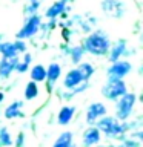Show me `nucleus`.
Segmentation results:
<instances>
[{
  "label": "nucleus",
  "instance_id": "nucleus-19",
  "mask_svg": "<svg viewBox=\"0 0 143 147\" xmlns=\"http://www.w3.org/2000/svg\"><path fill=\"white\" fill-rule=\"evenodd\" d=\"M0 54H2L3 58H16L17 51L14 48V43H9V41L0 43Z\"/></svg>",
  "mask_w": 143,
  "mask_h": 147
},
{
  "label": "nucleus",
  "instance_id": "nucleus-20",
  "mask_svg": "<svg viewBox=\"0 0 143 147\" xmlns=\"http://www.w3.org/2000/svg\"><path fill=\"white\" fill-rule=\"evenodd\" d=\"M77 71L82 74V77H83V80L88 81L89 78L94 75V72H95V67L92 66L91 63H88V61H83V63H78V66H77Z\"/></svg>",
  "mask_w": 143,
  "mask_h": 147
},
{
  "label": "nucleus",
  "instance_id": "nucleus-29",
  "mask_svg": "<svg viewBox=\"0 0 143 147\" xmlns=\"http://www.w3.org/2000/svg\"><path fill=\"white\" fill-rule=\"evenodd\" d=\"M69 147H78V146H76V144H72V146H69Z\"/></svg>",
  "mask_w": 143,
  "mask_h": 147
},
{
  "label": "nucleus",
  "instance_id": "nucleus-24",
  "mask_svg": "<svg viewBox=\"0 0 143 147\" xmlns=\"http://www.w3.org/2000/svg\"><path fill=\"white\" fill-rule=\"evenodd\" d=\"M14 71L18 72V74H25V72L29 71V66H28V64H25L22 60H18V61L16 63V69H14Z\"/></svg>",
  "mask_w": 143,
  "mask_h": 147
},
{
  "label": "nucleus",
  "instance_id": "nucleus-21",
  "mask_svg": "<svg viewBox=\"0 0 143 147\" xmlns=\"http://www.w3.org/2000/svg\"><path fill=\"white\" fill-rule=\"evenodd\" d=\"M12 142L14 140H12L11 132L8 130V127L2 126L0 127V147H11Z\"/></svg>",
  "mask_w": 143,
  "mask_h": 147
},
{
  "label": "nucleus",
  "instance_id": "nucleus-4",
  "mask_svg": "<svg viewBox=\"0 0 143 147\" xmlns=\"http://www.w3.org/2000/svg\"><path fill=\"white\" fill-rule=\"evenodd\" d=\"M128 92L125 80H114L108 78V81L101 86V95L109 101H117L120 96H123Z\"/></svg>",
  "mask_w": 143,
  "mask_h": 147
},
{
  "label": "nucleus",
  "instance_id": "nucleus-10",
  "mask_svg": "<svg viewBox=\"0 0 143 147\" xmlns=\"http://www.w3.org/2000/svg\"><path fill=\"white\" fill-rule=\"evenodd\" d=\"M62 77V66L59 63H51L46 67V83H48V90H52L54 84L60 80Z\"/></svg>",
  "mask_w": 143,
  "mask_h": 147
},
{
  "label": "nucleus",
  "instance_id": "nucleus-12",
  "mask_svg": "<svg viewBox=\"0 0 143 147\" xmlns=\"http://www.w3.org/2000/svg\"><path fill=\"white\" fill-rule=\"evenodd\" d=\"M18 61V58H2L0 60V78L2 80H8L11 77V74L16 69V63Z\"/></svg>",
  "mask_w": 143,
  "mask_h": 147
},
{
  "label": "nucleus",
  "instance_id": "nucleus-15",
  "mask_svg": "<svg viewBox=\"0 0 143 147\" xmlns=\"http://www.w3.org/2000/svg\"><path fill=\"white\" fill-rule=\"evenodd\" d=\"M29 77L31 81L34 83H43L46 80V67L43 64H34L32 67H29Z\"/></svg>",
  "mask_w": 143,
  "mask_h": 147
},
{
  "label": "nucleus",
  "instance_id": "nucleus-1",
  "mask_svg": "<svg viewBox=\"0 0 143 147\" xmlns=\"http://www.w3.org/2000/svg\"><path fill=\"white\" fill-rule=\"evenodd\" d=\"M95 127L100 130L101 136H106L109 140H117V141H123L128 135V126L126 121H118L115 117L111 115H105L101 117L99 121L95 123Z\"/></svg>",
  "mask_w": 143,
  "mask_h": 147
},
{
  "label": "nucleus",
  "instance_id": "nucleus-7",
  "mask_svg": "<svg viewBox=\"0 0 143 147\" xmlns=\"http://www.w3.org/2000/svg\"><path fill=\"white\" fill-rule=\"evenodd\" d=\"M105 115H108V109L103 103H100V101L91 103L86 109V123L89 126H95V123Z\"/></svg>",
  "mask_w": 143,
  "mask_h": 147
},
{
  "label": "nucleus",
  "instance_id": "nucleus-25",
  "mask_svg": "<svg viewBox=\"0 0 143 147\" xmlns=\"http://www.w3.org/2000/svg\"><path fill=\"white\" fill-rule=\"evenodd\" d=\"M14 48H16L17 54H18V52H22V54H25V52H26V43H25L23 40H17V41H14Z\"/></svg>",
  "mask_w": 143,
  "mask_h": 147
},
{
  "label": "nucleus",
  "instance_id": "nucleus-17",
  "mask_svg": "<svg viewBox=\"0 0 143 147\" xmlns=\"http://www.w3.org/2000/svg\"><path fill=\"white\" fill-rule=\"evenodd\" d=\"M74 133L72 132H63L57 136V140L54 141L52 147H69L74 144Z\"/></svg>",
  "mask_w": 143,
  "mask_h": 147
},
{
  "label": "nucleus",
  "instance_id": "nucleus-11",
  "mask_svg": "<svg viewBox=\"0 0 143 147\" xmlns=\"http://www.w3.org/2000/svg\"><path fill=\"white\" fill-rule=\"evenodd\" d=\"M23 101H12L11 104H8L3 110V117L6 119H16L23 117Z\"/></svg>",
  "mask_w": 143,
  "mask_h": 147
},
{
  "label": "nucleus",
  "instance_id": "nucleus-23",
  "mask_svg": "<svg viewBox=\"0 0 143 147\" xmlns=\"http://www.w3.org/2000/svg\"><path fill=\"white\" fill-rule=\"evenodd\" d=\"M140 146H142V141L134 140L131 136H126L122 141V144H118V147H140Z\"/></svg>",
  "mask_w": 143,
  "mask_h": 147
},
{
  "label": "nucleus",
  "instance_id": "nucleus-26",
  "mask_svg": "<svg viewBox=\"0 0 143 147\" xmlns=\"http://www.w3.org/2000/svg\"><path fill=\"white\" fill-rule=\"evenodd\" d=\"M12 144H16V147H25V133L20 132L16 138V141L12 142Z\"/></svg>",
  "mask_w": 143,
  "mask_h": 147
},
{
  "label": "nucleus",
  "instance_id": "nucleus-22",
  "mask_svg": "<svg viewBox=\"0 0 143 147\" xmlns=\"http://www.w3.org/2000/svg\"><path fill=\"white\" fill-rule=\"evenodd\" d=\"M83 55H85V51H83V48H80V46L69 49V58H71V61H72V63H76V64L82 63Z\"/></svg>",
  "mask_w": 143,
  "mask_h": 147
},
{
  "label": "nucleus",
  "instance_id": "nucleus-28",
  "mask_svg": "<svg viewBox=\"0 0 143 147\" xmlns=\"http://www.w3.org/2000/svg\"><path fill=\"white\" fill-rule=\"evenodd\" d=\"M3 101H5V94H3V92H0V104H2Z\"/></svg>",
  "mask_w": 143,
  "mask_h": 147
},
{
  "label": "nucleus",
  "instance_id": "nucleus-8",
  "mask_svg": "<svg viewBox=\"0 0 143 147\" xmlns=\"http://www.w3.org/2000/svg\"><path fill=\"white\" fill-rule=\"evenodd\" d=\"M100 141H101V133L95 126H88L83 130V135H82L83 147H95L100 144Z\"/></svg>",
  "mask_w": 143,
  "mask_h": 147
},
{
  "label": "nucleus",
  "instance_id": "nucleus-27",
  "mask_svg": "<svg viewBox=\"0 0 143 147\" xmlns=\"http://www.w3.org/2000/svg\"><path fill=\"white\" fill-rule=\"evenodd\" d=\"M22 61L29 66L31 61H32V55H31V54H28V52H25V55H23V60H22Z\"/></svg>",
  "mask_w": 143,
  "mask_h": 147
},
{
  "label": "nucleus",
  "instance_id": "nucleus-9",
  "mask_svg": "<svg viewBox=\"0 0 143 147\" xmlns=\"http://www.w3.org/2000/svg\"><path fill=\"white\" fill-rule=\"evenodd\" d=\"M82 83H85V80H83L82 74L77 71V67H74V69H71V71H68L66 75H65V78H63V87H65L66 90L76 89L77 86L82 84Z\"/></svg>",
  "mask_w": 143,
  "mask_h": 147
},
{
  "label": "nucleus",
  "instance_id": "nucleus-5",
  "mask_svg": "<svg viewBox=\"0 0 143 147\" xmlns=\"http://www.w3.org/2000/svg\"><path fill=\"white\" fill-rule=\"evenodd\" d=\"M132 71V64L126 61V60H118L115 63H111V66L106 71L108 78H114V80H123L126 75H129Z\"/></svg>",
  "mask_w": 143,
  "mask_h": 147
},
{
  "label": "nucleus",
  "instance_id": "nucleus-2",
  "mask_svg": "<svg viewBox=\"0 0 143 147\" xmlns=\"http://www.w3.org/2000/svg\"><path fill=\"white\" fill-rule=\"evenodd\" d=\"M109 46H111V41L108 38V35L97 31L86 37L82 48L85 52H89L92 55H95V57H103V55L108 54Z\"/></svg>",
  "mask_w": 143,
  "mask_h": 147
},
{
  "label": "nucleus",
  "instance_id": "nucleus-18",
  "mask_svg": "<svg viewBox=\"0 0 143 147\" xmlns=\"http://www.w3.org/2000/svg\"><path fill=\"white\" fill-rule=\"evenodd\" d=\"M40 94V89H39V84L34 81H28L26 86H25V92H23V95H25V100L28 101H32L35 100L37 96Z\"/></svg>",
  "mask_w": 143,
  "mask_h": 147
},
{
  "label": "nucleus",
  "instance_id": "nucleus-3",
  "mask_svg": "<svg viewBox=\"0 0 143 147\" xmlns=\"http://www.w3.org/2000/svg\"><path fill=\"white\" fill-rule=\"evenodd\" d=\"M137 103V94L134 92H126L123 96L115 101V115L114 117L118 119V121H128L131 118V115L134 112V107H136Z\"/></svg>",
  "mask_w": 143,
  "mask_h": 147
},
{
  "label": "nucleus",
  "instance_id": "nucleus-6",
  "mask_svg": "<svg viewBox=\"0 0 143 147\" xmlns=\"http://www.w3.org/2000/svg\"><path fill=\"white\" fill-rule=\"evenodd\" d=\"M40 17L37 14H32V16L26 20V23L23 25V28L17 32V40H25V38H31L34 37L40 29Z\"/></svg>",
  "mask_w": 143,
  "mask_h": 147
},
{
  "label": "nucleus",
  "instance_id": "nucleus-14",
  "mask_svg": "<svg viewBox=\"0 0 143 147\" xmlns=\"http://www.w3.org/2000/svg\"><path fill=\"white\" fill-rule=\"evenodd\" d=\"M74 115H76V107L74 106H63L57 113V123L60 126H68L74 119Z\"/></svg>",
  "mask_w": 143,
  "mask_h": 147
},
{
  "label": "nucleus",
  "instance_id": "nucleus-13",
  "mask_svg": "<svg viewBox=\"0 0 143 147\" xmlns=\"http://www.w3.org/2000/svg\"><path fill=\"white\" fill-rule=\"evenodd\" d=\"M125 49H126V43L123 40L120 41H115L114 45L109 46V51H108V58L111 63H115L118 60H122V55L125 54Z\"/></svg>",
  "mask_w": 143,
  "mask_h": 147
},
{
  "label": "nucleus",
  "instance_id": "nucleus-16",
  "mask_svg": "<svg viewBox=\"0 0 143 147\" xmlns=\"http://www.w3.org/2000/svg\"><path fill=\"white\" fill-rule=\"evenodd\" d=\"M66 2L68 0H60V2H55L52 3L51 6L48 8V11H46V17L48 18H57L59 16H62L65 12V6H66Z\"/></svg>",
  "mask_w": 143,
  "mask_h": 147
}]
</instances>
